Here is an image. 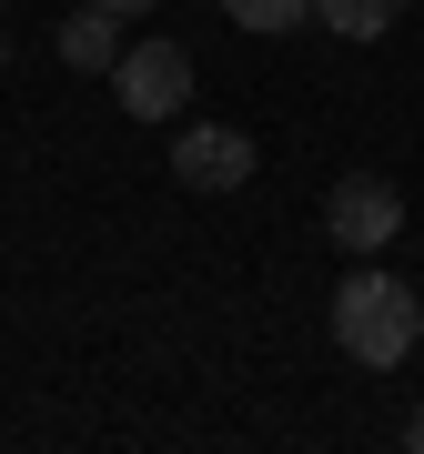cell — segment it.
Listing matches in <instances>:
<instances>
[{"label":"cell","instance_id":"obj_1","mask_svg":"<svg viewBox=\"0 0 424 454\" xmlns=\"http://www.w3.org/2000/svg\"><path fill=\"white\" fill-rule=\"evenodd\" d=\"M334 343H343L364 373H394V364L424 343L414 283H394V273H374V262H354V273H343V293H334Z\"/></svg>","mask_w":424,"mask_h":454},{"label":"cell","instance_id":"obj_2","mask_svg":"<svg viewBox=\"0 0 424 454\" xmlns=\"http://www.w3.org/2000/svg\"><path fill=\"white\" fill-rule=\"evenodd\" d=\"M112 91H122L131 121H182V101H192V51L182 41H122Z\"/></svg>","mask_w":424,"mask_h":454},{"label":"cell","instance_id":"obj_3","mask_svg":"<svg viewBox=\"0 0 424 454\" xmlns=\"http://www.w3.org/2000/svg\"><path fill=\"white\" fill-rule=\"evenodd\" d=\"M324 232H334L354 262H374L394 232H404V192H394V182H374V172H343L334 202H324Z\"/></svg>","mask_w":424,"mask_h":454},{"label":"cell","instance_id":"obj_4","mask_svg":"<svg viewBox=\"0 0 424 454\" xmlns=\"http://www.w3.org/2000/svg\"><path fill=\"white\" fill-rule=\"evenodd\" d=\"M172 182H182V192H243V182H253V131L182 121L172 131Z\"/></svg>","mask_w":424,"mask_h":454},{"label":"cell","instance_id":"obj_5","mask_svg":"<svg viewBox=\"0 0 424 454\" xmlns=\"http://www.w3.org/2000/svg\"><path fill=\"white\" fill-rule=\"evenodd\" d=\"M61 61H71V71H91V82H112V61H122V20L82 0V11L61 20Z\"/></svg>","mask_w":424,"mask_h":454},{"label":"cell","instance_id":"obj_6","mask_svg":"<svg viewBox=\"0 0 424 454\" xmlns=\"http://www.w3.org/2000/svg\"><path fill=\"white\" fill-rule=\"evenodd\" d=\"M313 20L343 31V41H384L394 20H404V0H313Z\"/></svg>","mask_w":424,"mask_h":454},{"label":"cell","instance_id":"obj_7","mask_svg":"<svg viewBox=\"0 0 424 454\" xmlns=\"http://www.w3.org/2000/svg\"><path fill=\"white\" fill-rule=\"evenodd\" d=\"M243 31H294V20H313V0H223Z\"/></svg>","mask_w":424,"mask_h":454},{"label":"cell","instance_id":"obj_8","mask_svg":"<svg viewBox=\"0 0 424 454\" xmlns=\"http://www.w3.org/2000/svg\"><path fill=\"white\" fill-rule=\"evenodd\" d=\"M91 11H112V20H142V11H152V0H91Z\"/></svg>","mask_w":424,"mask_h":454},{"label":"cell","instance_id":"obj_9","mask_svg":"<svg viewBox=\"0 0 424 454\" xmlns=\"http://www.w3.org/2000/svg\"><path fill=\"white\" fill-rule=\"evenodd\" d=\"M404 444H414V454H424V414H414V424H404Z\"/></svg>","mask_w":424,"mask_h":454},{"label":"cell","instance_id":"obj_10","mask_svg":"<svg viewBox=\"0 0 424 454\" xmlns=\"http://www.w3.org/2000/svg\"><path fill=\"white\" fill-rule=\"evenodd\" d=\"M0 61H11V41H0Z\"/></svg>","mask_w":424,"mask_h":454}]
</instances>
